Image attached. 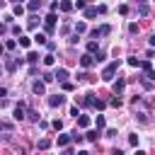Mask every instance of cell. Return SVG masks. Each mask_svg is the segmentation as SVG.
Returning a JSON list of instances; mask_svg holds the SVG:
<instances>
[{
  "mask_svg": "<svg viewBox=\"0 0 155 155\" xmlns=\"http://www.w3.org/2000/svg\"><path fill=\"white\" fill-rule=\"evenodd\" d=\"M119 65H121V61H111V63L102 70V80L111 82V80H114V75H116V70H119Z\"/></svg>",
  "mask_w": 155,
  "mask_h": 155,
  "instance_id": "6da1fadb",
  "label": "cell"
},
{
  "mask_svg": "<svg viewBox=\"0 0 155 155\" xmlns=\"http://www.w3.org/2000/svg\"><path fill=\"white\" fill-rule=\"evenodd\" d=\"M75 99H78V97H75ZM94 99H97V94H94V92H87V94H85V97H80L78 102H80V107H85V109H87V107H94Z\"/></svg>",
  "mask_w": 155,
  "mask_h": 155,
  "instance_id": "7a4b0ae2",
  "label": "cell"
},
{
  "mask_svg": "<svg viewBox=\"0 0 155 155\" xmlns=\"http://www.w3.org/2000/svg\"><path fill=\"white\" fill-rule=\"evenodd\" d=\"M80 65H82L85 70H90V68L94 65V53H82V56H80Z\"/></svg>",
  "mask_w": 155,
  "mask_h": 155,
  "instance_id": "3957f363",
  "label": "cell"
},
{
  "mask_svg": "<svg viewBox=\"0 0 155 155\" xmlns=\"http://www.w3.org/2000/svg\"><path fill=\"white\" fill-rule=\"evenodd\" d=\"M31 92L39 94V97H44V94H46V82H44V80H34V82H31Z\"/></svg>",
  "mask_w": 155,
  "mask_h": 155,
  "instance_id": "277c9868",
  "label": "cell"
},
{
  "mask_svg": "<svg viewBox=\"0 0 155 155\" xmlns=\"http://www.w3.org/2000/svg\"><path fill=\"white\" fill-rule=\"evenodd\" d=\"M12 116H15V121H22V119H27V104H24V102H19V104L15 107V114H12Z\"/></svg>",
  "mask_w": 155,
  "mask_h": 155,
  "instance_id": "5b68a950",
  "label": "cell"
},
{
  "mask_svg": "<svg viewBox=\"0 0 155 155\" xmlns=\"http://www.w3.org/2000/svg\"><path fill=\"white\" fill-rule=\"evenodd\" d=\"M63 104H65V97H63V94H51V97H48V107H53V109L58 107V109H61Z\"/></svg>",
  "mask_w": 155,
  "mask_h": 155,
  "instance_id": "8992f818",
  "label": "cell"
},
{
  "mask_svg": "<svg viewBox=\"0 0 155 155\" xmlns=\"http://www.w3.org/2000/svg\"><path fill=\"white\" fill-rule=\"evenodd\" d=\"M17 65H24V58H7V63H5V68H7L10 73H15Z\"/></svg>",
  "mask_w": 155,
  "mask_h": 155,
  "instance_id": "52a82bcc",
  "label": "cell"
},
{
  "mask_svg": "<svg viewBox=\"0 0 155 155\" xmlns=\"http://www.w3.org/2000/svg\"><path fill=\"white\" fill-rule=\"evenodd\" d=\"M53 78H56L58 82H65V80H68V70H65V68H56V73H53Z\"/></svg>",
  "mask_w": 155,
  "mask_h": 155,
  "instance_id": "ba28073f",
  "label": "cell"
},
{
  "mask_svg": "<svg viewBox=\"0 0 155 155\" xmlns=\"http://www.w3.org/2000/svg\"><path fill=\"white\" fill-rule=\"evenodd\" d=\"M111 87H114V94H121L124 87H126V80H124V78H116V82H114Z\"/></svg>",
  "mask_w": 155,
  "mask_h": 155,
  "instance_id": "9c48e42d",
  "label": "cell"
},
{
  "mask_svg": "<svg viewBox=\"0 0 155 155\" xmlns=\"http://www.w3.org/2000/svg\"><path fill=\"white\" fill-rule=\"evenodd\" d=\"M75 119H78V126H80V128H87V126L92 124V119H90V116H85V114H78Z\"/></svg>",
  "mask_w": 155,
  "mask_h": 155,
  "instance_id": "30bf717a",
  "label": "cell"
},
{
  "mask_svg": "<svg viewBox=\"0 0 155 155\" xmlns=\"http://www.w3.org/2000/svg\"><path fill=\"white\" fill-rule=\"evenodd\" d=\"M12 131H15V124H10V121H0V133L12 136Z\"/></svg>",
  "mask_w": 155,
  "mask_h": 155,
  "instance_id": "8fae6325",
  "label": "cell"
},
{
  "mask_svg": "<svg viewBox=\"0 0 155 155\" xmlns=\"http://www.w3.org/2000/svg\"><path fill=\"white\" fill-rule=\"evenodd\" d=\"M41 63H44V65H46V68H51V65H56V56H53V53H51V51H48V53H46V56H44V58H41Z\"/></svg>",
  "mask_w": 155,
  "mask_h": 155,
  "instance_id": "7c38bea8",
  "label": "cell"
},
{
  "mask_svg": "<svg viewBox=\"0 0 155 155\" xmlns=\"http://www.w3.org/2000/svg\"><path fill=\"white\" fill-rule=\"evenodd\" d=\"M27 119H29V121H34V124H39V119H41V116H39V111H36V109L27 107Z\"/></svg>",
  "mask_w": 155,
  "mask_h": 155,
  "instance_id": "4fadbf2b",
  "label": "cell"
},
{
  "mask_svg": "<svg viewBox=\"0 0 155 155\" xmlns=\"http://www.w3.org/2000/svg\"><path fill=\"white\" fill-rule=\"evenodd\" d=\"M99 136H102V133H99V128H92V131H87V133H85V140H90V143H94V140H97Z\"/></svg>",
  "mask_w": 155,
  "mask_h": 155,
  "instance_id": "5bb4252c",
  "label": "cell"
},
{
  "mask_svg": "<svg viewBox=\"0 0 155 155\" xmlns=\"http://www.w3.org/2000/svg\"><path fill=\"white\" fill-rule=\"evenodd\" d=\"M70 140H73V138H70V133H61V136H58V148L70 145Z\"/></svg>",
  "mask_w": 155,
  "mask_h": 155,
  "instance_id": "9a60e30c",
  "label": "cell"
},
{
  "mask_svg": "<svg viewBox=\"0 0 155 155\" xmlns=\"http://www.w3.org/2000/svg\"><path fill=\"white\" fill-rule=\"evenodd\" d=\"M24 12H27V7H24L22 2H15V10H12V15H15V17H22Z\"/></svg>",
  "mask_w": 155,
  "mask_h": 155,
  "instance_id": "2e32d148",
  "label": "cell"
},
{
  "mask_svg": "<svg viewBox=\"0 0 155 155\" xmlns=\"http://www.w3.org/2000/svg\"><path fill=\"white\" fill-rule=\"evenodd\" d=\"M39 7H41V0H29V2H27V10H29V12H36Z\"/></svg>",
  "mask_w": 155,
  "mask_h": 155,
  "instance_id": "e0dca14e",
  "label": "cell"
},
{
  "mask_svg": "<svg viewBox=\"0 0 155 155\" xmlns=\"http://www.w3.org/2000/svg\"><path fill=\"white\" fill-rule=\"evenodd\" d=\"M94 15H97V7H92V5H87V7H85V19H92Z\"/></svg>",
  "mask_w": 155,
  "mask_h": 155,
  "instance_id": "ac0fdd59",
  "label": "cell"
},
{
  "mask_svg": "<svg viewBox=\"0 0 155 155\" xmlns=\"http://www.w3.org/2000/svg\"><path fill=\"white\" fill-rule=\"evenodd\" d=\"M17 44H19L22 48H29V46H31V39H29V36H22V34H19V41H17Z\"/></svg>",
  "mask_w": 155,
  "mask_h": 155,
  "instance_id": "d6986e66",
  "label": "cell"
},
{
  "mask_svg": "<svg viewBox=\"0 0 155 155\" xmlns=\"http://www.w3.org/2000/svg\"><path fill=\"white\" fill-rule=\"evenodd\" d=\"M97 51H99V44H97L94 39H92V41H87V53H97Z\"/></svg>",
  "mask_w": 155,
  "mask_h": 155,
  "instance_id": "ffe728a7",
  "label": "cell"
},
{
  "mask_svg": "<svg viewBox=\"0 0 155 155\" xmlns=\"http://www.w3.org/2000/svg\"><path fill=\"white\" fill-rule=\"evenodd\" d=\"M58 7H61L63 12H70V10H73V2H70V0H61V5H58Z\"/></svg>",
  "mask_w": 155,
  "mask_h": 155,
  "instance_id": "44dd1931",
  "label": "cell"
},
{
  "mask_svg": "<svg viewBox=\"0 0 155 155\" xmlns=\"http://www.w3.org/2000/svg\"><path fill=\"white\" fill-rule=\"evenodd\" d=\"M87 31V24L85 22H75V34H85Z\"/></svg>",
  "mask_w": 155,
  "mask_h": 155,
  "instance_id": "7402d4cb",
  "label": "cell"
},
{
  "mask_svg": "<svg viewBox=\"0 0 155 155\" xmlns=\"http://www.w3.org/2000/svg\"><path fill=\"white\" fill-rule=\"evenodd\" d=\"M34 41H36L39 46H44V44H46L48 39H46V34H41V31H39V34H34Z\"/></svg>",
  "mask_w": 155,
  "mask_h": 155,
  "instance_id": "603a6c76",
  "label": "cell"
},
{
  "mask_svg": "<svg viewBox=\"0 0 155 155\" xmlns=\"http://www.w3.org/2000/svg\"><path fill=\"white\" fill-rule=\"evenodd\" d=\"M27 63H39V53L36 51H29L27 53Z\"/></svg>",
  "mask_w": 155,
  "mask_h": 155,
  "instance_id": "cb8c5ba5",
  "label": "cell"
},
{
  "mask_svg": "<svg viewBox=\"0 0 155 155\" xmlns=\"http://www.w3.org/2000/svg\"><path fill=\"white\" fill-rule=\"evenodd\" d=\"M109 107H116V109H119V107H121V94H114V97L109 99Z\"/></svg>",
  "mask_w": 155,
  "mask_h": 155,
  "instance_id": "d4e9b609",
  "label": "cell"
},
{
  "mask_svg": "<svg viewBox=\"0 0 155 155\" xmlns=\"http://www.w3.org/2000/svg\"><path fill=\"white\" fill-rule=\"evenodd\" d=\"M94 124H97V128H99V131H102V128H104V126H107V119H104V116H102V114H97V119H94Z\"/></svg>",
  "mask_w": 155,
  "mask_h": 155,
  "instance_id": "484cf974",
  "label": "cell"
},
{
  "mask_svg": "<svg viewBox=\"0 0 155 155\" xmlns=\"http://www.w3.org/2000/svg\"><path fill=\"white\" fill-rule=\"evenodd\" d=\"M5 48H7V51H15V48H17V39H7V41H5Z\"/></svg>",
  "mask_w": 155,
  "mask_h": 155,
  "instance_id": "4316f807",
  "label": "cell"
},
{
  "mask_svg": "<svg viewBox=\"0 0 155 155\" xmlns=\"http://www.w3.org/2000/svg\"><path fill=\"white\" fill-rule=\"evenodd\" d=\"M140 85H143L145 90H153V80H150V78H145V75L140 78Z\"/></svg>",
  "mask_w": 155,
  "mask_h": 155,
  "instance_id": "83f0119b",
  "label": "cell"
},
{
  "mask_svg": "<svg viewBox=\"0 0 155 155\" xmlns=\"http://www.w3.org/2000/svg\"><path fill=\"white\" fill-rule=\"evenodd\" d=\"M70 138H73V143H78V145H80V143L85 140V136H80L78 131H73V133H70Z\"/></svg>",
  "mask_w": 155,
  "mask_h": 155,
  "instance_id": "f1b7e54d",
  "label": "cell"
},
{
  "mask_svg": "<svg viewBox=\"0 0 155 155\" xmlns=\"http://www.w3.org/2000/svg\"><path fill=\"white\" fill-rule=\"evenodd\" d=\"M73 7H78V10H85V7H87V0H75V2H73Z\"/></svg>",
  "mask_w": 155,
  "mask_h": 155,
  "instance_id": "f546056e",
  "label": "cell"
},
{
  "mask_svg": "<svg viewBox=\"0 0 155 155\" xmlns=\"http://www.w3.org/2000/svg\"><path fill=\"white\" fill-rule=\"evenodd\" d=\"M148 12H150V10H148V5H145V2H140V7H138V15H140V17H145Z\"/></svg>",
  "mask_w": 155,
  "mask_h": 155,
  "instance_id": "4dcf8cb0",
  "label": "cell"
},
{
  "mask_svg": "<svg viewBox=\"0 0 155 155\" xmlns=\"http://www.w3.org/2000/svg\"><path fill=\"white\" fill-rule=\"evenodd\" d=\"M27 27H29V29H36V27H39V17H31V19L27 22Z\"/></svg>",
  "mask_w": 155,
  "mask_h": 155,
  "instance_id": "1f68e13d",
  "label": "cell"
},
{
  "mask_svg": "<svg viewBox=\"0 0 155 155\" xmlns=\"http://www.w3.org/2000/svg\"><path fill=\"white\" fill-rule=\"evenodd\" d=\"M128 65H133V68H140V58L131 56V58H128Z\"/></svg>",
  "mask_w": 155,
  "mask_h": 155,
  "instance_id": "d6a6232c",
  "label": "cell"
},
{
  "mask_svg": "<svg viewBox=\"0 0 155 155\" xmlns=\"http://www.w3.org/2000/svg\"><path fill=\"white\" fill-rule=\"evenodd\" d=\"M41 80H44V82L48 85V82H53L56 78H53V73H44V75H41Z\"/></svg>",
  "mask_w": 155,
  "mask_h": 155,
  "instance_id": "836d02e7",
  "label": "cell"
},
{
  "mask_svg": "<svg viewBox=\"0 0 155 155\" xmlns=\"http://www.w3.org/2000/svg\"><path fill=\"white\" fill-rule=\"evenodd\" d=\"M10 31H12V34H17V36H19V34H22V27H19V24H10Z\"/></svg>",
  "mask_w": 155,
  "mask_h": 155,
  "instance_id": "e575fe53",
  "label": "cell"
},
{
  "mask_svg": "<svg viewBox=\"0 0 155 155\" xmlns=\"http://www.w3.org/2000/svg\"><path fill=\"white\" fill-rule=\"evenodd\" d=\"M78 41H80V34H75V31H73V34L68 36V44H78Z\"/></svg>",
  "mask_w": 155,
  "mask_h": 155,
  "instance_id": "d590c367",
  "label": "cell"
},
{
  "mask_svg": "<svg viewBox=\"0 0 155 155\" xmlns=\"http://www.w3.org/2000/svg\"><path fill=\"white\" fill-rule=\"evenodd\" d=\"M94 109H99V111H102V109H107V102H102V99H94Z\"/></svg>",
  "mask_w": 155,
  "mask_h": 155,
  "instance_id": "8d00e7d4",
  "label": "cell"
},
{
  "mask_svg": "<svg viewBox=\"0 0 155 155\" xmlns=\"http://www.w3.org/2000/svg\"><path fill=\"white\" fill-rule=\"evenodd\" d=\"M48 145H51V140H48V138H41V140H39V148H41V150H46Z\"/></svg>",
  "mask_w": 155,
  "mask_h": 155,
  "instance_id": "74e56055",
  "label": "cell"
},
{
  "mask_svg": "<svg viewBox=\"0 0 155 155\" xmlns=\"http://www.w3.org/2000/svg\"><path fill=\"white\" fill-rule=\"evenodd\" d=\"M51 126H53V128H56V131H63V121H61V119H56V121H53V124H51Z\"/></svg>",
  "mask_w": 155,
  "mask_h": 155,
  "instance_id": "f35d334b",
  "label": "cell"
},
{
  "mask_svg": "<svg viewBox=\"0 0 155 155\" xmlns=\"http://www.w3.org/2000/svg\"><path fill=\"white\" fill-rule=\"evenodd\" d=\"M73 87H75V85H73V82H68V80H65V82H63V90H65V92H73Z\"/></svg>",
  "mask_w": 155,
  "mask_h": 155,
  "instance_id": "ab89813d",
  "label": "cell"
},
{
  "mask_svg": "<svg viewBox=\"0 0 155 155\" xmlns=\"http://www.w3.org/2000/svg\"><path fill=\"white\" fill-rule=\"evenodd\" d=\"M7 27H10L7 22H0V36H2V34H7Z\"/></svg>",
  "mask_w": 155,
  "mask_h": 155,
  "instance_id": "60d3db41",
  "label": "cell"
},
{
  "mask_svg": "<svg viewBox=\"0 0 155 155\" xmlns=\"http://www.w3.org/2000/svg\"><path fill=\"white\" fill-rule=\"evenodd\" d=\"M119 15H128V5H119Z\"/></svg>",
  "mask_w": 155,
  "mask_h": 155,
  "instance_id": "b9f144b4",
  "label": "cell"
},
{
  "mask_svg": "<svg viewBox=\"0 0 155 155\" xmlns=\"http://www.w3.org/2000/svg\"><path fill=\"white\" fill-rule=\"evenodd\" d=\"M107 138H116V128H107Z\"/></svg>",
  "mask_w": 155,
  "mask_h": 155,
  "instance_id": "7bdbcfd3",
  "label": "cell"
},
{
  "mask_svg": "<svg viewBox=\"0 0 155 155\" xmlns=\"http://www.w3.org/2000/svg\"><path fill=\"white\" fill-rule=\"evenodd\" d=\"M128 143H131V145H138V136H136V133H133V136H128Z\"/></svg>",
  "mask_w": 155,
  "mask_h": 155,
  "instance_id": "ee69618b",
  "label": "cell"
},
{
  "mask_svg": "<svg viewBox=\"0 0 155 155\" xmlns=\"http://www.w3.org/2000/svg\"><path fill=\"white\" fill-rule=\"evenodd\" d=\"M128 31H131V34H138V27H136V24L131 22V24H128Z\"/></svg>",
  "mask_w": 155,
  "mask_h": 155,
  "instance_id": "f6af8a7d",
  "label": "cell"
},
{
  "mask_svg": "<svg viewBox=\"0 0 155 155\" xmlns=\"http://www.w3.org/2000/svg\"><path fill=\"white\" fill-rule=\"evenodd\" d=\"M46 48H48V51L53 53V51H56V44H53V41H46Z\"/></svg>",
  "mask_w": 155,
  "mask_h": 155,
  "instance_id": "bcb514c9",
  "label": "cell"
},
{
  "mask_svg": "<svg viewBox=\"0 0 155 155\" xmlns=\"http://www.w3.org/2000/svg\"><path fill=\"white\" fill-rule=\"evenodd\" d=\"M138 121L140 124H148V114H138Z\"/></svg>",
  "mask_w": 155,
  "mask_h": 155,
  "instance_id": "7dc6e473",
  "label": "cell"
},
{
  "mask_svg": "<svg viewBox=\"0 0 155 155\" xmlns=\"http://www.w3.org/2000/svg\"><path fill=\"white\" fill-rule=\"evenodd\" d=\"M148 44H150V46H153V48H155V34H153V36H150V39H148Z\"/></svg>",
  "mask_w": 155,
  "mask_h": 155,
  "instance_id": "c3c4849f",
  "label": "cell"
},
{
  "mask_svg": "<svg viewBox=\"0 0 155 155\" xmlns=\"http://www.w3.org/2000/svg\"><path fill=\"white\" fill-rule=\"evenodd\" d=\"M7 94V87H0V97H5Z\"/></svg>",
  "mask_w": 155,
  "mask_h": 155,
  "instance_id": "681fc988",
  "label": "cell"
},
{
  "mask_svg": "<svg viewBox=\"0 0 155 155\" xmlns=\"http://www.w3.org/2000/svg\"><path fill=\"white\" fill-rule=\"evenodd\" d=\"M2 53H5V44H0V56H2Z\"/></svg>",
  "mask_w": 155,
  "mask_h": 155,
  "instance_id": "f907efd6",
  "label": "cell"
},
{
  "mask_svg": "<svg viewBox=\"0 0 155 155\" xmlns=\"http://www.w3.org/2000/svg\"><path fill=\"white\" fill-rule=\"evenodd\" d=\"M150 104H153V107H155V97H153V99H150Z\"/></svg>",
  "mask_w": 155,
  "mask_h": 155,
  "instance_id": "816d5d0a",
  "label": "cell"
},
{
  "mask_svg": "<svg viewBox=\"0 0 155 155\" xmlns=\"http://www.w3.org/2000/svg\"><path fill=\"white\" fill-rule=\"evenodd\" d=\"M2 5H5V0H0V7H2Z\"/></svg>",
  "mask_w": 155,
  "mask_h": 155,
  "instance_id": "f5cc1de1",
  "label": "cell"
},
{
  "mask_svg": "<svg viewBox=\"0 0 155 155\" xmlns=\"http://www.w3.org/2000/svg\"><path fill=\"white\" fill-rule=\"evenodd\" d=\"M12 2H24V0H12Z\"/></svg>",
  "mask_w": 155,
  "mask_h": 155,
  "instance_id": "db71d44e",
  "label": "cell"
},
{
  "mask_svg": "<svg viewBox=\"0 0 155 155\" xmlns=\"http://www.w3.org/2000/svg\"><path fill=\"white\" fill-rule=\"evenodd\" d=\"M136 2H145V0H136Z\"/></svg>",
  "mask_w": 155,
  "mask_h": 155,
  "instance_id": "11a10c76",
  "label": "cell"
}]
</instances>
